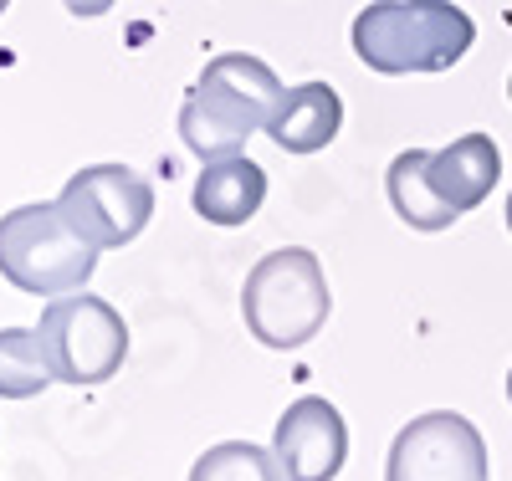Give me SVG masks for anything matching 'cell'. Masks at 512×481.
Returning a JSON list of instances; mask_svg holds the SVG:
<instances>
[{"label":"cell","instance_id":"obj_1","mask_svg":"<svg viewBox=\"0 0 512 481\" xmlns=\"http://www.w3.org/2000/svg\"><path fill=\"white\" fill-rule=\"evenodd\" d=\"M477 41V21L451 0H369L354 16V52L384 77L446 72Z\"/></svg>","mask_w":512,"mask_h":481},{"label":"cell","instance_id":"obj_2","mask_svg":"<svg viewBox=\"0 0 512 481\" xmlns=\"http://www.w3.org/2000/svg\"><path fill=\"white\" fill-rule=\"evenodd\" d=\"M328 313H333L328 277L308 246H282L246 272L241 318L262 348H277V354L303 348L308 338H318Z\"/></svg>","mask_w":512,"mask_h":481},{"label":"cell","instance_id":"obj_3","mask_svg":"<svg viewBox=\"0 0 512 481\" xmlns=\"http://www.w3.org/2000/svg\"><path fill=\"white\" fill-rule=\"evenodd\" d=\"M98 272V246L77 236L62 205H16L0 215V277L31 297H62L88 287Z\"/></svg>","mask_w":512,"mask_h":481},{"label":"cell","instance_id":"obj_4","mask_svg":"<svg viewBox=\"0 0 512 481\" xmlns=\"http://www.w3.org/2000/svg\"><path fill=\"white\" fill-rule=\"evenodd\" d=\"M41 348L57 369V384H103L128 359V328L113 302L93 292H62L41 308Z\"/></svg>","mask_w":512,"mask_h":481},{"label":"cell","instance_id":"obj_5","mask_svg":"<svg viewBox=\"0 0 512 481\" xmlns=\"http://www.w3.org/2000/svg\"><path fill=\"white\" fill-rule=\"evenodd\" d=\"M57 205L77 236H88L98 251H113V246H128L149 226L154 185L128 164H88L62 185Z\"/></svg>","mask_w":512,"mask_h":481},{"label":"cell","instance_id":"obj_6","mask_svg":"<svg viewBox=\"0 0 512 481\" xmlns=\"http://www.w3.org/2000/svg\"><path fill=\"white\" fill-rule=\"evenodd\" d=\"M384 481H487V441L466 415L431 410L395 435Z\"/></svg>","mask_w":512,"mask_h":481},{"label":"cell","instance_id":"obj_7","mask_svg":"<svg viewBox=\"0 0 512 481\" xmlns=\"http://www.w3.org/2000/svg\"><path fill=\"white\" fill-rule=\"evenodd\" d=\"M272 451H277L287 481H333L349 461V425L328 400L303 395L282 410Z\"/></svg>","mask_w":512,"mask_h":481},{"label":"cell","instance_id":"obj_8","mask_svg":"<svg viewBox=\"0 0 512 481\" xmlns=\"http://www.w3.org/2000/svg\"><path fill=\"white\" fill-rule=\"evenodd\" d=\"M195 93H205L216 108H226L231 118H241L246 128H267L287 98V87L277 82V72L262 62V57H251V52H221V57H210L200 82H195Z\"/></svg>","mask_w":512,"mask_h":481},{"label":"cell","instance_id":"obj_9","mask_svg":"<svg viewBox=\"0 0 512 481\" xmlns=\"http://www.w3.org/2000/svg\"><path fill=\"white\" fill-rule=\"evenodd\" d=\"M497 174H502V154L492 134H461L456 144L431 154V185L456 215L477 210L492 195Z\"/></svg>","mask_w":512,"mask_h":481},{"label":"cell","instance_id":"obj_10","mask_svg":"<svg viewBox=\"0 0 512 481\" xmlns=\"http://www.w3.org/2000/svg\"><path fill=\"white\" fill-rule=\"evenodd\" d=\"M267 200V169L231 154V159H210L195 180V210L205 215L210 226H246Z\"/></svg>","mask_w":512,"mask_h":481},{"label":"cell","instance_id":"obj_11","mask_svg":"<svg viewBox=\"0 0 512 481\" xmlns=\"http://www.w3.org/2000/svg\"><path fill=\"white\" fill-rule=\"evenodd\" d=\"M344 128V103L328 82H303V87H287V98L277 108V118L267 123V134L282 154H318L338 139Z\"/></svg>","mask_w":512,"mask_h":481},{"label":"cell","instance_id":"obj_12","mask_svg":"<svg viewBox=\"0 0 512 481\" xmlns=\"http://www.w3.org/2000/svg\"><path fill=\"white\" fill-rule=\"evenodd\" d=\"M390 205H395V215L410 231H446V226L461 221V215L436 195V185H431V154H425V149L395 154V164H390Z\"/></svg>","mask_w":512,"mask_h":481},{"label":"cell","instance_id":"obj_13","mask_svg":"<svg viewBox=\"0 0 512 481\" xmlns=\"http://www.w3.org/2000/svg\"><path fill=\"white\" fill-rule=\"evenodd\" d=\"M251 134H256V128H246L241 118H231L226 108H216L205 93H190L185 108H180V139H185V149L200 154L205 164L241 154Z\"/></svg>","mask_w":512,"mask_h":481},{"label":"cell","instance_id":"obj_14","mask_svg":"<svg viewBox=\"0 0 512 481\" xmlns=\"http://www.w3.org/2000/svg\"><path fill=\"white\" fill-rule=\"evenodd\" d=\"M47 384H57V369L41 348L36 328H0V400H31Z\"/></svg>","mask_w":512,"mask_h":481},{"label":"cell","instance_id":"obj_15","mask_svg":"<svg viewBox=\"0 0 512 481\" xmlns=\"http://www.w3.org/2000/svg\"><path fill=\"white\" fill-rule=\"evenodd\" d=\"M190 481H287V471H282L277 451H267V446L221 441L190 466Z\"/></svg>","mask_w":512,"mask_h":481},{"label":"cell","instance_id":"obj_16","mask_svg":"<svg viewBox=\"0 0 512 481\" xmlns=\"http://www.w3.org/2000/svg\"><path fill=\"white\" fill-rule=\"evenodd\" d=\"M62 6H67L72 16H103V11L118 6V0H62Z\"/></svg>","mask_w":512,"mask_h":481},{"label":"cell","instance_id":"obj_17","mask_svg":"<svg viewBox=\"0 0 512 481\" xmlns=\"http://www.w3.org/2000/svg\"><path fill=\"white\" fill-rule=\"evenodd\" d=\"M507 231H512V195H507Z\"/></svg>","mask_w":512,"mask_h":481},{"label":"cell","instance_id":"obj_18","mask_svg":"<svg viewBox=\"0 0 512 481\" xmlns=\"http://www.w3.org/2000/svg\"><path fill=\"white\" fill-rule=\"evenodd\" d=\"M507 400H512V374H507Z\"/></svg>","mask_w":512,"mask_h":481},{"label":"cell","instance_id":"obj_19","mask_svg":"<svg viewBox=\"0 0 512 481\" xmlns=\"http://www.w3.org/2000/svg\"><path fill=\"white\" fill-rule=\"evenodd\" d=\"M6 6H11V0H0V11H6Z\"/></svg>","mask_w":512,"mask_h":481},{"label":"cell","instance_id":"obj_20","mask_svg":"<svg viewBox=\"0 0 512 481\" xmlns=\"http://www.w3.org/2000/svg\"><path fill=\"white\" fill-rule=\"evenodd\" d=\"M507 93H512V77H507Z\"/></svg>","mask_w":512,"mask_h":481}]
</instances>
